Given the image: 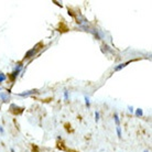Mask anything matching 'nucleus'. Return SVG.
<instances>
[{
	"label": "nucleus",
	"instance_id": "nucleus-3",
	"mask_svg": "<svg viewBox=\"0 0 152 152\" xmlns=\"http://www.w3.org/2000/svg\"><path fill=\"white\" fill-rule=\"evenodd\" d=\"M0 98L2 99L4 102H7L8 99H9V96L6 95V94H4V93H0Z\"/></svg>",
	"mask_w": 152,
	"mask_h": 152
},
{
	"label": "nucleus",
	"instance_id": "nucleus-9",
	"mask_svg": "<svg viewBox=\"0 0 152 152\" xmlns=\"http://www.w3.org/2000/svg\"><path fill=\"white\" fill-rule=\"evenodd\" d=\"M136 115H137V116H141V115H142V110H141L140 108H139V109L136 111Z\"/></svg>",
	"mask_w": 152,
	"mask_h": 152
},
{
	"label": "nucleus",
	"instance_id": "nucleus-2",
	"mask_svg": "<svg viewBox=\"0 0 152 152\" xmlns=\"http://www.w3.org/2000/svg\"><path fill=\"white\" fill-rule=\"evenodd\" d=\"M35 52H37V49H34V48H33L32 50H30V51L26 54V58H29V57H31L33 54H35Z\"/></svg>",
	"mask_w": 152,
	"mask_h": 152
},
{
	"label": "nucleus",
	"instance_id": "nucleus-1",
	"mask_svg": "<svg viewBox=\"0 0 152 152\" xmlns=\"http://www.w3.org/2000/svg\"><path fill=\"white\" fill-rule=\"evenodd\" d=\"M37 89H32V91H24V93H21V94H19L20 96H22V97H28V96L30 95H33V94H35L37 93Z\"/></svg>",
	"mask_w": 152,
	"mask_h": 152
},
{
	"label": "nucleus",
	"instance_id": "nucleus-11",
	"mask_svg": "<svg viewBox=\"0 0 152 152\" xmlns=\"http://www.w3.org/2000/svg\"><path fill=\"white\" fill-rule=\"evenodd\" d=\"M145 152H147V151H145Z\"/></svg>",
	"mask_w": 152,
	"mask_h": 152
},
{
	"label": "nucleus",
	"instance_id": "nucleus-6",
	"mask_svg": "<svg viewBox=\"0 0 152 152\" xmlns=\"http://www.w3.org/2000/svg\"><path fill=\"white\" fill-rule=\"evenodd\" d=\"M117 133H118V137L121 138V131H120V126H117Z\"/></svg>",
	"mask_w": 152,
	"mask_h": 152
},
{
	"label": "nucleus",
	"instance_id": "nucleus-7",
	"mask_svg": "<svg viewBox=\"0 0 152 152\" xmlns=\"http://www.w3.org/2000/svg\"><path fill=\"white\" fill-rule=\"evenodd\" d=\"M115 121H116V125L119 126V118H118L117 114H115Z\"/></svg>",
	"mask_w": 152,
	"mask_h": 152
},
{
	"label": "nucleus",
	"instance_id": "nucleus-8",
	"mask_svg": "<svg viewBox=\"0 0 152 152\" xmlns=\"http://www.w3.org/2000/svg\"><path fill=\"white\" fill-rule=\"evenodd\" d=\"M95 120H96V121H98V120H99V113H98V111H96V113H95Z\"/></svg>",
	"mask_w": 152,
	"mask_h": 152
},
{
	"label": "nucleus",
	"instance_id": "nucleus-4",
	"mask_svg": "<svg viewBox=\"0 0 152 152\" xmlns=\"http://www.w3.org/2000/svg\"><path fill=\"white\" fill-rule=\"evenodd\" d=\"M127 64H128V63H124V64H120L119 66H116V67H115V71H119V69H121L122 67H125Z\"/></svg>",
	"mask_w": 152,
	"mask_h": 152
},
{
	"label": "nucleus",
	"instance_id": "nucleus-5",
	"mask_svg": "<svg viewBox=\"0 0 152 152\" xmlns=\"http://www.w3.org/2000/svg\"><path fill=\"white\" fill-rule=\"evenodd\" d=\"M4 80H6V75L4 73H0V83H2Z\"/></svg>",
	"mask_w": 152,
	"mask_h": 152
},
{
	"label": "nucleus",
	"instance_id": "nucleus-10",
	"mask_svg": "<svg viewBox=\"0 0 152 152\" xmlns=\"http://www.w3.org/2000/svg\"><path fill=\"white\" fill-rule=\"evenodd\" d=\"M85 100H86L85 103H86V105H87V107H89V99H88L87 97H85Z\"/></svg>",
	"mask_w": 152,
	"mask_h": 152
}]
</instances>
